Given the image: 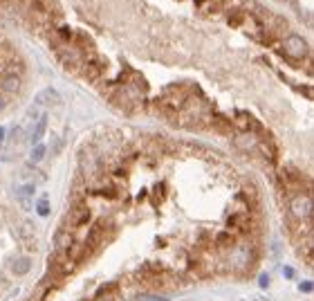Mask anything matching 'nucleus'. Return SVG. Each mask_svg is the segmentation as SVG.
Masks as SVG:
<instances>
[{"label": "nucleus", "instance_id": "7ed1b4c3", "mask_svg": "<svg viewBox=\"0 0 314 301\" xmlns=\"http://www.w3.org/2000/svg\"><path fill=\"white\" fill-rule=\"evenodd\" d=\"M90 218H92V211H90L88 205H83V202H74L70 209V216H67V220H70V225L74 227V230H79V227H85L90 222Z\"/></svg>", "mask_w": 314, "mask_h": 301}, {"label": "nucleus", "instance_id": "9d476101", "mask_svg": "<svg viewBox=\"0 0 314 301\" xmlns=\"http://www.w3.org/2000/svg\"><path fill=\"white\" fill-rule=\"evenodd\" d=\"M30 268H32V259L30 256H16V259L12 261V272L16 276H25L27 272H30Z\"/></svg>", "mask_w": 314, "mask_h": 301}, {"label": "nucleus", "instance_id": "0eeeda50", "mask_svg": "<svg viewBox=\"0 0 314 301\" xmlns=\"http://www.w3.org/2000/svg\"><path fill=\"white\" fill-rule=\"evenodd\" d=\"M72 245H74V236H72V232L65 230V227H61V230L56 232V236H54V247H56V252H59V254L63 256Z\"/></svg>", "mask_w": 314, "mask_h": 301}, {"label": "nucleus", "instance_id": "423d86ee", "mask_svg": "<svg viewBox=\"0 0 314 301\" xmlns=\"http://www.w3.org/2000/svg\"><path fill=\"white\" fill-rule=\"evenodd\" d=\"M59 104H61V95L54 88L41 90L36 95V99H34V106H36V108H43V106H59Z\"/></svg>", "mask_w": 314, "mask_h": 301}, {"label": "nucleus", "instance_id": "39448f33", "mask_svg": "<svg viewBox=\"0 0 314 301\" xmlns=\"http://www.w3.org/2000/svg\"><path fill=\"white\" fill-rule=\"evenodd\" d=\"M103 239H106V220H99L92 230L88 232V239H85V243H83V254L85 252L96 250V247L103 243Z\"/></svg>", "mask_w": 314, "mask_h": 301}, {"label": "nucleus", "instance_id": "6e6552de", "mask_svg": "<svg viewBox=\"0 0 314 301\" xmlns=\"http://www.w3.org/2000/svg\"><path fill=\"white\" fill-rule=\"evenodd\" d=\"M21 77L16 74V72H7V74H3V79H0V90L7 92V95H16L18 90H21Z\"/></svg>", "mask_w": 314, "mask_h": 301}, {"label": "nucleus", "instance_id": "f257e3e1", "mask_svg": "<svg viewBox=\"0 0 314 301\" xmlns=\"http://www.w3.org/2000/svg\"><path fill=\"white\" fill-rule=\"evenodd\" d=\"M289 213L296 220H312V198L307 193H296L289 200Z\"/></svg>", "mask_w": 314, "mask_h": 301}, {"label": "nucleus", "instance_id": "f3484780", "mask_svg": "<svg viewBox=\"0 0 314 301\" xmlns=\"http://www.w3.org/2000/svg\"><path fill=\"white\" fill-rule=\"evenodd\" d=\"M301 292H312V281H305V283H301Z\"/></svg>", "mask_w": 314, "mask_h": 301}, {"label": "nucleus", "instance_id": "412c9836", "mask_svg": "<svg viewBox=\"0 0 314 301\" xmlns=\"http://www.w3.org/2000/svg\"><path fill=\"white\" fill-rule=\"evenodd\" d=\"M5 108V99H3V97H0V110H3Z\"/></svg>", "mask_w": 314, "mask_h": 301}, {"label": "nucleus", "instance_id": "20e7f679", "mask_svg": "<svg viewBox=\"0 0 314 301\" xmlns=\"http://www.w3.org/2000/svg\"><path fill=\"white\" fill-rule=\"evenodd\" d=\"M285 54L292 56V59H303L307 54V43L303 41V36L298 34H289L285 38Z\"/></svg>", "mask_w": 314, "mask_h": 301}, {"label": "nucleus", "instance_id": "aec40b11", "mask_svg": "<svg viewBox=\"0 0 314 301\" xmlns=\"http://www.w3.org/2000/svg\"><path fill=\"white\" fill-rule=\"evenodd\" d=\"M3 137H5V128H0V142H3Z\"/></svg>", "mask_w": 314, "mask_h": 301}, {"label": "nucleus", "instance_id": "dca6fc26", "mask_svg": "<svg viewBox=\"0 0 314 301\" xmlns=\"http://www.w3.org/2000/svg\"><path fill=\"white\" fill-rule=\"evenodd\" d=\"M36 209H38V213H41V216H47V211H50V209H47V200H45V198H43V200L36 205Z\"/></svg>", "mask_w": 314, "mask_h": 301}, {"label": "nucleus", "instance_id": "f03ea898", "mask_svg": "<svg viewBox=\"0 0 314 301\" xmlns=\"http://www.w3.org/2000/svg\"><path fill=\"white\" fill-rule=\"evenodd\" d=\"M231 265L240 272L249 270L251 265H254V247H249V245L234 247V250H231Z\"/></svg>", "mask_w": 314, "mask_h": 301}, {"label": "nucleus", "instance_id": "4468645a", "mask_svg": "<svg viewBox=\"0 0 314 301\" xmlns=\"http://www.w3.org/2000/svg\"><path fill=\"white\" fill-rule=\"evenodd\" d=\"M236 144H238L240 148H254L256 146V139H254V135L243 133V135H238V137H236Z\"/></svg>", "mask_w": 314, "mask_h": 301}, {"label": "nucleus", "instance_id": "a211bd4d", "mask_svg": "<svg viewBox=\"0 0 314 301\" xmlns=\"http://www.w3.org/2000/svg\"><path fill=\"white\" fill-rule=\"evenodd\" d=\"M260 285H263V288H267V285H269V276L267 274H260Z\"/></svg>", "mask_w": 314, "mask_h": 301}, {"label": "nucleus", "instance_id": "f8f14e48", "mask_svg": "<svg viewBox=\"0 0 314 301\" xmlns=\"http://www.w3.org/2000/svg\"><path fill=\"white\" fill-rule=\"evenodd\" d=\"M214 243H216V247H218V250H234L236 236L231 234V232H220V234L214 239Z\"/></svg>", "mask_w": 314, "mask_h": 301}, {"label": "nucleus", "instance_id": "9b49d317", "mask_svg": "<svg viewBox=\"0 0 314 301\" xmlns=\"http://www.w3.org/2000/svg\"><path fill=\"white\" fill-rule=\"evenodd\" d=\"M45 130H47V117L45 115H41V119H38L30 130V142L32 144H41V137L45 135Z\"/></svg>", "mask_w": 314, "mask_h": 301}, {"label": "nucleus", "instance_id": "1a4fd4ad", "mask_svg": "<svg viewBox=\"0 0 314 301\" xmlns=\"http://www.w3.org/2000/svg\"><path fill=\"white\" fill-rule=\"evenodd\" d=\"M16 236H18V241L23 243V245H36V230H34V225L32 222H21V227L16 230Z\"/></svg>", "mask_w": 314, "mask_h": 301}, {"label": "nucleus", "instance_id": "6ab92c4d", "mask_svg": "<svg viewBox=\"0 0 314 301\" xmlns=\"http://www.w3.org/2000/svg\"><path fill=\"white\" fill-rule=\"evenodd\" d=\"M283 274H285V276H287V279H292V276H294V272H292V270H289V268H287V270H283Z\"/></svg>", "mask_w": 314, "mask_h": 301}, {"label": "nucleus", "instance_id": "ddd939ff", "mask_svg": "<svg viewBox=\"0 0 314 301\" xmlns=\"http://www.w3.org/2000/svg\"><path fill=\"white\" fill-rule=\"evenodd\" d=\"M16 193H18V200H21V205L25 207V209H32V200H30V196L34 193V184H27V187H21Z\"/></svg>", "mask_w": 314, "mask_h": 301}, {"label": "nucleus", "instance_id": "2eb2a0df", "mask_svg": "<svg viewBox=\"0 0 314 301\" xmlns=\"http://www.w3.org/2000/svg\"><path fill=\"white\" fill-rule=\"evenodd\" d=\"M43 155H45V146H43V144H34L32 155H30V160H32V162H41V160H43Z\"/></svg>", "mask_w": 314, "mask_h": 301}]
</instances>
